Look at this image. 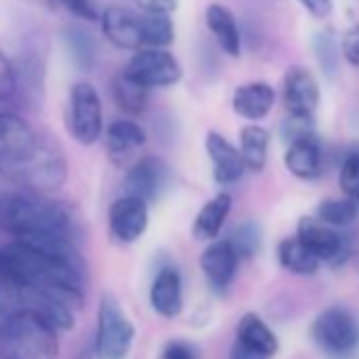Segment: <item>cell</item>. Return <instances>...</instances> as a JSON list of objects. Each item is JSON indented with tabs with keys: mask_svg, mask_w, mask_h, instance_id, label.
<instances>
[{
	"mask_svg": "<svg viewBox=\"0 0 359 359\" xmlns=\"http://www.w3.org/2000/svg\"><path fill=\"white\" fill-rule=\"evenodd\" d=\"M0 231L15 239L66 237L76 241L81 235V222L68 203L24 191L0 197Z\"/></svg>",
	"mask_w": 359,
	"mask_h": 359,
	"instance_id": "cell-1",
	"label": "cell"
},
{
	"mask_svg": "<svg viewBox=\"0 0 359 359\" xmlns=\"http://www.w3.org/2000/svg\"><path fill=\"white\" fill-rule=\"evenodd\" d=\"M0 173L22 191L47 195L66 184L68 161L53 135H36L28 152L18 158L0 161Z\"/></svg>",
	"mask_w": 359,
	"mask_h": 359,
	"instance_id": "cell-2",
	"label": "cell"
},
{
	"mask_svg": "<svg viewBox=\"0 0 359 359\" xmlns=\"http://www.w3.org/2000/svg\"><path fill=\"white\" fill-rule=\"evenodd\" d=\"M57 332L39 311L18 309L0 323V359H57Z\"/></svg>",
	"mask_w": 359,
	"mask_h": 359,
	"instance_id": "cell-3",
	"label": "cell"
},
{
	"mask_svg": "<svg viewBox=\"0 0 359 359\" xmlns=\"http://www.w3.org/2000/svg\"><path fill=\"white\" fill-rule=\"evenodd\" d=\"M135 338V325L125 315L121 302L112 294H104L97 309L95 357L125 359Z\"/></svg>",
	"mask_w": 359,
	"mask_h": 359,
	"instance_id": "cell-4",
	"label": "cell"
},
{
	"mask_svg": "<svg viewBox=\"0 0 359 359\" xmlns=\"http://www.w3.org/2000/svg\"><path fill=\"white\" fill-rule=\"evenodd\" d=\"M311 334L315 344L330 357L342 359L351 355L359 346V323L342 306H327L323 309L313 325Z\"/></svg>",
	"mask_w": 359,
	"mask_h": 359,
	"instance_id": "cell-5",
	"label": "cell"
},
{
	"mask_svg": "<svg viewBox=\"0 0 359 359\" xmlns=\"http://www.w3.org/2000/svg\"><path fill=\"white\" fill-rule=\"evenodd\" d=\"M66 118H68V131L79 144L91 146L102 137L104 131L102 100L91 83L72 85Z\"/></svg>",
	"mask_w": 359,
	"mask_h": 359,
	"instance_id": "cell-6",
	"label": "cell"
},
{
	"mask_svg": "<svg viewBox=\"0 0 359 359\" xmlns=\"http://www.w3.org/2000/svg\"><path fill=\"white\" fill-rule=\"evenodd\" d=\"M125 72L148 89L171 87L182 79V68L177 60L165 49L144 47L133 53Z\"/></svg>",
	"mask_w": 359,
	"mask_h": 359,
	"instance_id": "cell-7",
	"label": "cell"
},
{
	"mask_svg": "<svg viewBox=\"0 0 359 359\" xmlns=\"http://www.w3.org/2000/svg\"><path fill=\"white\" fill-rule=\"evenodd\" d=\"M296 235L325 264H342L348 256V239L319 218H300Z\"/></svg>",
	"mask_w": 359,
	"mask_h": 359,
	"instance_id": "cell-8",
	"label": "cell"
},
{
	"mask_svg": "<svg viewBox=\"0 0 359 359\" xmlns=\"http://www.w3.org/2000/svg\"><path fill=\"white\" fill-rule=\"evenodd\" d=\"M169 177V167L152 154L135 158L123 177V195L140 197L146 203L156 201Z\"/></svg>",
	"mask_w": 359,
	"mask_h": 359,
	"instance_id": "cell-9",
	"label": "cell"
},
{
	"mask_svg": "<svg viewBox=\"0 0 359 359\" xmlns=\"http://www.w3.org/2000/svg\"><path fill=\"white\" fill-rule=\"evenodd\" d=\"M108 226L114 241L135 243L148 229V203L131 195L118 197L108 210Z\"/></svg>",
	"mask_w": 359,
	"mask_h": 359,
	"instance_id": "cell-10",
	"label": "cell"
},
{
	"mask_svg": "<svg viewBox=\"0 0 359 359\" xmlns=\"http://www.w3.org/2000/svg\"><path fill=\"white\" fill-rule=\"evenodd\" d=\"M239 260L241 258L237 250L233 248V243L229 239H220V241H210V245L201 252L199 266L208 283L216 292H224L229 290V285L233 283L237 275Z\"/></svg>",
	"mask_w": 359,
	"mask_h": 359,
	"instance_id": "cell-11",
	"label": "cell"
},
{
	"mask_svg": "<svg viewBox=\"0 0 359 359\" xmlns=\"http://www.w3.org/2000/svg\"><path fill=\"white\" fill-rule=\"evenodd\" d=\"M283 104L290 114L313 116L319 104V83L311 70L292 66L283 76Z\"/></svg>",
	"mask_w": 359,
	"mask_h": 359,
	"instance_id": "cell-12",
	"label": "cell"
},
{
	"mask_svg": "<svg viewBox=\"0 0 359 359\" xmlns=\"http://www.w3.org/2000/svg\"><path fill=\"white\" fill-rule=\"evenodd\" d=\"M205 150L214 167V180L220 187L237 184L245 173V161L239 148H235L224 135L210 131L205 137Z\"/></svg>",
	"mask_w": 359,
	"mask_h": 359,
	"instance_id": "cell-13",
	"label": "cell"
},
{
	"mask_svg": "<svg viewBox=\"0 0 359 359\" xmlns=\"http://www.w3.org/2000/svg\"><path fill=\"white\" fill-rule=\"evenodd\" d=\"M102 32L108 43H112L118 49L137 51L142 49V30H140V18L127 11L125 7H106L102 18Z\"/></svg>",
	"mask_w": 359,
	"mask_h": 359,
	"instance_id": "cell-14",
	"label": "cell"
},
{
	"mask_svg": "<svg viewBox=\"0 0 359 359\" xmlns=\"http://www.w3.org/2000/svg\"><path fill=\"white\" fill-rule=\"evenodd\" d=\"M150 306L165 319H175L182 313V277L173 266H165L154 275L150 285Z\"/></svg>",
	"mask_w": 359,
	"mask_h": 359,
	"instance_id": "cell-15",
	"label": "cell"
},
{
	"mask_svg": "<svg viewBox=\"0 0 359 359\" xmlns=\"http://www.w3.org/2000/svg\"><path fill=\"white\" fill-rule=\"evenodd\" d=\"M146 144V131L142 125L129 118H118L106 129V150L114 165H127L133 158V152Z\"/></svg>",
	"mask_w": 359,
	"mask_h": 359,
	"instance_id": "cell-16",
	"label": "cell"
},
{
	"mask_svg": "<svg viewBox=\"0 0 359 359\" xmlns=\"http://www.w3.org/2000/svg\"><path fill=\"white\" fill-rule=\"evenodd\" d=\"M285 169L298 180H315L323 173V148L317 135H309L287 146L283 154Z\"/></svg>",
	"mask_w": 359,
	"mask_h": 359,
	"instance_id": "cell-17",
	"label": "cell"
},
{
	"mask_svg": "<svg viewBox=\"0 0 359 359\" xmlns=\"http://www.w3.org/2000/svg\"><path fill=\"white\" fill-rule=\"evenodd\" d=\"M36 131L18 114L0 112V161L18 158L32 148Z\"/></svg>",
	"mask_w": 359,
	"mask_h": 359,
	"instance_id": "cell-18",
	"label": "cell"
},
{
	"mask_svg": "<svg viewBox=\"0 0 359 359\" xmlns=\"http://www.w3.org/2000/svg\"><path fill=\"white\" fill-rule=\"evenodd\" d=\"M273 104H275V89L262 81L239 85L233 93V110L248 121L264 118L273 110Z\"/></svg>",
	"mask_w": 359,
	"mask_h": 359,
	"instance_id": "cell-19",
	"label": "cell"
},
{
	"mask_svg": "<svg viewBox=\"0 0 359 359\" xmlns=\"http://www.w3.org/2000/svg\"><path fill=\"white\" fill-rule=\"evenodd\" d=\"M233 208V199L229 193H218L212 197L197 214L193 224V237L197 241H214L218 239L229 214Z\"/></svg>",
	"mask_w": 359,
	"mask_h": 359,
	"instance_id": "cell-20",
	"label": "cell"
},
{
	"mask_svg": "<svg viewBox=\"0 0 359 359\" xmlns=\"http://www.w3.org/2000/svg\"><path fill=\"white\" fill-rule=\"evenodd\" d=\"M205 22L210 32L216 36L220 49L231 55V57H239L241 53V34H239V26L235 15L224 7V5H210L205 11Z\"/></svg>",
	"mask_w": 359,
	"mask_h": 359,
	"instance_id": "cell-21",
	"label": "cell"
},
{
	"mask_svg": "<svg viewBox=\"0 0 359 359\" xmlns=\"http://www.w3.org/2000/svg\"><path fill=\"white\" fill-rule=\"evenodd\" d=\"M62 41L68 51L70 62L81 72H91L97 62V43L91 32L79 24H68L62 30Z\"/></svg>",
	"mask_w": 359,
	"mask_h": 359,
	"instance_id": "cell-22",
	"label": "cell"
},
{
	"mask_svg": "<svg viewBox=\"0 0 359 359\" xmlns=\"http://www.w3.org/2000/svg\"><path fill=\"white\" fill-rule=\"evenodd\" d=\"M237 342L266 355L273 357L279 351V340L275 336V332L256 315V313H245L239 323H237Z\"/></svg>",
	"mask_w": 359,
	"mask_h": 359,
	"instance_id": "cell-23",
	"label": "cell"
},
{
	"mask_svg": "<svg viewBox=\"0 0 359 359\" xmlns=\"http://www.w3.org/2000/svg\"><path fill=\"white\" fill-rule=\"evenodd\" d=\"M277 258L285 271H290L294 275H302V277L315 275L321 266V260L298 239V235L287 237L279 243Z\"/></svg>",
	"mask_w": 359,
	"mask_h": 359,
	"instance_id": "cell-24",
	"label": "cell"
},
{
	"mask_svg": "<svg viewBox=\"0 0 359 359\" xmlns=\"http://www.w3.org/2000/svg\"><path fill=\"white\" fill-rule=\"evenodd\" d=\"M269 144H271V133L269 129L252 123L241 129V154L245 161L248 171L260 173L266 165V154H269Z\"/></svg>",
	"mask_w": 359,
	"mask_h": 359,
	"instance_id": "cell-25",
	"label": "cell"
},
{
	"mask_svg": "<svg viewBox=\"0 0 359 359\" xmlns=\"http://www.w3.org/2000/svg\"><path fill=\"white\" fill-rule=\"evenodd\" d=\"M148 91H150L148 87H144L142 83L131 79L125 70L121 74H116L112 81V97H114L116 106L127 114L144 112V108L148 104Z\"/></svg>",
	"mask_w": 359,
	"mask_h": 359,
	"instance_id": "cell-26",
	"label": "cell"
},
{
	"mask_svg": "<svg viewBox=\"0 0 359 359\" xmlns=\"http://www.w3.org/2000/svg\"><path fill=\"white\" fill-rule=\"evenodd\" d=\"M142 30V49H165L175 41V26L171 15L167 13H144L140 18Z\"/></svg>",
	"mask_w": 359,
	"mask_h": 359,
	"instance_id": "cell-27",
	"label": "cell"
},
{
	"mask_svg": "<svg viewBox=\"0 0 359 359\" xmlns=\"http://www.w3.org/2000/svg\"><path fill=\"white\" fill-rule=\"evenodd\" d=\"M359 216V203L355 199H325L317 205V218L334 229L353 224Z\"/></svg>",
	"mask_w": 359,
	"mask_h": 359,
	"instance_id": "cell-28",
	"label": "cell"
},
{
	"mask_svg": "<svg viewBox=\"0 0 359 359\" xmlns=\"http://www.w3.org/2000/svg\"><path fill=\"white\" fill-rule=\"evenodd\" d=\"M313 51H315V57L321 66V72L327 76V79H334L336 72H338V62H340V45L336 41V34L332 28H325L321 32L315 34L313 39Z\"/></svg>",
	"mask_w": 359,
	"mask_h": 359,
	"instance_id": "cell-29",
	"label": "cell"
},
{
	"mask_svg": "<svg viewBox=\"0 0 359 359\" xmlns=\"http://www.w3.org/2000/svg\"><path fill=\"white\" fill-rule=\"evenodd\" d=\"M229 241L237 250L239 258H252L258 254V250L262 245V229L258 222L245 220L233 229V233L229 235Z\"/></svg>",
	"mask_w": 359,
	"mask_h": 359,
	"instance_id": "cell-30",
	"label": "cell"
},
{
	"mask_svg": "<svg viewBox=\"0 0 359 359\" xmlns=\"http://www.w3.org/2000/svg\"><path fill=\"white\" fill-rule=\"evenodd\" d=\"M340 189L344 197L355 199L359 203V146L346 152L340 165V175H338Z\"/></svg>",
	"mask_w": 359,
	"mask_h": 359,
	"instance_id": "cell-31",
	"label": "cell"
},
{
	"mask_svg": "<svg viewBox=\"0 0 359 359\" xmlns=\"http://www.w3.org/2000/svg\"><path fill=\"white\" fill-rule=\"evenodd\" d=\"M279 135L281 140L290 146L298 140H304L309 135H315V123L313 116H304V114H290L281 127H279Z\"/></svg>",
	"mask_w": 359,
	"mask_h": 359,
	"instance_id": "cell-32",
	"label": "cell"
},
{
	"mask_svg": "<svg viewBox=\"0 0 359 359\" xmlns=\"http://www.w3.org/2000/svg\"><path fill=\"white\" fill-rule=\"evenodd\" d=\"M340 51L351 66L359 68V26H353L351 30L344 32L340 41Z\"/></svg>",
	"mask_w": 359,
	"mask_h": 359,
	"instance_id": "cell-33",
	"label": "cell"
},
{
	"mask_svg": "<svg viewBox=\"0 0 359 359\" xmlns=\"http://www.w3.org/2000/svg\"><path fill=\"white\" fill-rule=\"evenodd\" d=\"M161 359H199L197 348L187 340H169L163 346Z\"/></svg>",
	"mask_w": 359,
	"mask_h": 359,
	"instance_id": "cell-34",
	"label": "cell"
},
{
	"mask_svg": "<svg viewBox=\"0 0 359 359\" xmlns=\"http://www.w3.org/2000/svg\"><path fill=\"white\" fill-rule=\"evenodd\" d=\"M144 13H167L171 15L177 9V0H133Z\"/></svg>",
	"mask_w": 359,
	"mask_h": 359,
	"instance_id": "cell-35",
	"label": "cell"
},
{
	"mask_svg": "<svg viewBox=\"0 0 359 359\" xmlns=\"http://www.w3.org/2000/svg\"><path fill=\"white\" fill-rule=\"evenodd\" d=\"M300 3L317 20H325L334 11V0H300Z\"/></svg>",
	"mask_w": 359,
	"mask_h": 359,
	"instance_id": "cell-36",
	"label": "cell"
},
{
	"mask_svg": "<svg viewBox=\"0 0 359 359\" xmlns=\"http://www.w3.org/2000/svg\"><path fill=\"white\" fill-rule=\"evenodd\" d=\"M231 359H269V357L235 340V346L231 351Z\"/></svg>",
	"mask_w": 359,
	"mask_h": 359,
	"instance_id": "cell-37",
	"label": "cell"
},
{
	"mask_svg": "<svg viewBox=\"0 0 359 359\" xmlns=\"http://www.w3.org/2000/svg\"><path fill=\"white\" fill-rule=\"evenodd\" d=\"M57 3H64V0H57Z\"/></svg>",
	"mask_w": 359,
	"mask_h": 359,
	"instance_id": "cell-38",
	"label": "cell"
}]
</instances>
